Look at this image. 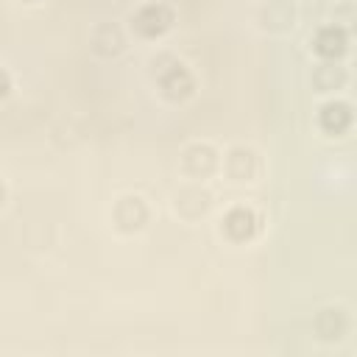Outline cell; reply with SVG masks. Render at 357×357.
<instances>
[{"label": "cell", "mask_w": 357, "mask_h": 357, "mask_svg": "<svg viewBox=\"0 0 357 357\" xmlns=\"http://www.w3.org/2000/svg\"><path fill=\"white\" fill-rule=\"evenodd\" d=\"M6 86H8V81H6V75H3V73H0V95H3V92H6Z\"/></svg>", "instance_id": "8992f818"}, {"label": "cell", "mask_w": 357, "mask_h": 357, "mask_svg": "<svg viewBox=\"0 0 357 357\" xmlns=\"http://www.w3.org/2000/svg\"><path fill=\"white\" fill-rule=\"evenodd\" d=\"M162 84H165L167 95H173V98L187 95V92L192 89V81H190V75H187V70H184L181 64H176V67L170 70V75H165V78H162Z\"/></svg>", "instance_id": "5b68a950"}, {"label": "cell", "mask_w": 357, "mask_h": 357, "mask_svg": "<svg viewBox=\"0 0 357 357\" xmlns=\"http://www.w3.org/2000/svg\"><path fill=\"white\" fill-rule=\"evenodd\" d=\"M0 198H3V187H0Z\"/></svg>", "instance_id": "52a82bcc"}, {"label": "cell", "mask_w": 357, "mask_h": 357, "mask_svg": "<svg viewBox=\"0 0 357 357\" xmlns=\"http://www.w3.org/2000/svg\"><path fill=\"white\" fill-rule=\"evenodd\" d=\"M226 231L234 237V240H243V237H248L251 231H254V215L248 212V209H231L229 215H226Z\"/></svg>", "instance_id": "277c9868"}, {"label": "cell", "mask_w": 357, "mask_h": 357, "mask_svg": "<svg viewBox=\"0 0 357 357\" xmlns=\"http://www.w3.org/2000/svg\"><path fill=\"white\" fill-rule=\"evenodd\" d=\"M349 120H351V112H349V106L340 103V100L326 103L324 112H321V126H324L326 131H343V128L349 126Z\"/></svg>", "instance_id": "3957f363"}, {"label": "cell", "mask_w": 357, "mask_h": 357, "mask_svg": "<svg viewBox=\"0 0 357 357\" xmlns=\"http://www.w3.org/2000/svg\"><path fill=\"white\" fill-rule=\"evenodd\" d=\"M315 50L321 56H337V53H343L346 50V31L337 28V25L321 28L318 36H315Z\"/></svg>", "instance_id": "7a4b0ae2"}, {"label": "cell", "mask_w": 357, "mask_h": 357, "mask_svg": "<svg viewBox=\"0 0 357 357\" xmlns=\"http://www.w3.org/2000/svg\"><path fill=\"white\" fill-rule=\"evenodd\" d=\"M134 25L142 31V33H159V31H165L167 25H170V11L165 8V6H156V3H151V6H145L137 17H134Z\"/></svg>", "instance_id": "6da1fadb"}]
</instances>
